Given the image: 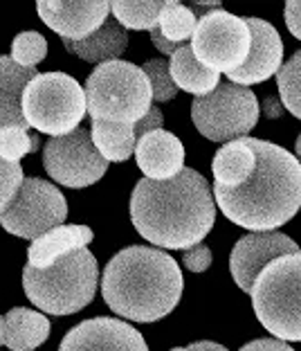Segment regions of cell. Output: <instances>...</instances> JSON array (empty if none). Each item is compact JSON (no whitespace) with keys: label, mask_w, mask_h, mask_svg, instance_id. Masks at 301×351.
<instances>
[{"label":"cell","mask_w":301,"mask_h":351,"mask_svg":"<svg viewBox=\"0 0 301 351\" xmlns=\"http://www.w3.org/2000/svg\"><path fill=\"white\" fill-rule=\"evenodd\" d=\"M131 221L146 241L166 250H189L211 232L216 198L209 182L185 167L171 180L142 178L131 194Z\"/></svg>","instance_id":"cell-1"},{"label":"cell","mask_w":301,"mask_h":351,"mask_svg":"<svg viewBox=\"0 0 301 351\" xmlns=\"http://www.w3.org/2000/svg\"><path fill=\"white\" fill-rule=\"evenodd\" d=\"M257 171L241 187L213 185L225 217L252 232H274L301 210V162L283 147L250 138Z\"/></svg>","instance_id":"cell-2"},{"label":"cell","mask_w":301,"mask_h":351,"mask_svg":"<svg viewBox=\"0 0 301 351\" xmlns=\"http://www.w3.org/2000/svg\"><path fill=\"white\" fill-rule=\"evenodd\" d=\"M182 273L171 254L148 245L117 252L101 275V295L117 315L133 322H157L178 306Z\"/></svg>","instance_id":"cell-3"},{"label":"cell","mask_w":301,"mask_h":351,"mask_svg":"<svg viewBox=\"0 0 301 351\" xmlns=\"http://www.w3.org/2000/svg\"><path fill=\"white\" fill-rule=\"evenodd\" d=\"M97 277V259L88 248H81L61 257L50 268H34L27 263L23 270V289L43 313L73 315L92 302Z\"/></svg>","instance_id":"cell-4"},{"label":"cell","mask_w":301,"mask_h":351,"mask_svg":"<svg viewBox=\"0 0 301 351\" xmlns=\"http://www.w3.org/2000/svg\"><path fill=\"white\" fill-rule=\"evenodd\" d=\"M86 101L92 122L138 124L150 110L153 90L144 70L129 61H106L88 75Z\"/></svg>","instance_id":"cell-5"},{"label":"cell","mask_w":301,"mask_h":351,"mask_svg":"<svg viewBox=\"0 0 301 351\" xmlns=\"http://www.w3.org/2000/svg\"><path fill=\"white\" fill-rule=\"evenodd\" d=\"M250 295L259 322L276 340L301 342V254L274 259Z\"/></svg>","instance_id":"cell-6"},{"label":"cell","mask_w":301,"mask_h":351,"mask_svg":"<svg viewBox=\"0 0 301 351\" xmlns=\"http://www.w3.org/2000/svg\"><path fill=\"white\" fill-rule=\"evenodd\" d=\"M86 113V88L66 73H38L23 93V115L27 126L52 138L77 131Z\"/></svg>","instance_id":"cell-7"},{"label":"cell","mask_w":301,"mask_h":351,"mask_svg":"<svg viewBox=\"0 0 301 351\" xmlns=\"http://www.w3.org/2000/svg\"><path fill=\"white\" fill-rule=\"evenodd\" d=\"M192 119L207 140L227 145L248 138V133L257 126L259 99L250 88L225 82L213 93L194 99Z\"/></svg>","instance_id":"cell-8"},{"label":"cell","mask_w":301,"mask_h":351,"mask_svg":"<svg viewBox=\"0 0 301 351\" xmlns=\"http://www.w3.org/2000/svg\"><path fill=\"white\" fill-rule=\"evenodd\" d=\"M196 59L213 73L232 75L245 66L252 50V29L248 21L225 10L211 12L198 21L192 38Z\"/></svg>","instance_id":"cell-9"},{"label":"cell","mask_w":301,"mask_h":351,"mask_svg":"<svg viewBox=\"0 0 301 351\" xmlns=\"http://www.w3.org/2000/svg\"><path fill=\"white\" fill-rule=\"evenodd\" d=\"M68 217V203L61 189L41 178H25L18 194L0 217V226L21 239H41L61 228Z\"/></svg>","instance_id":"cell-10"},{"label":"cell","mask_w":301,"mask_h":351,"mask_svg":"<svg viewBox=\"0 0 301 351\" xmlns=\"http://www.w3.org/2000/svg\"><path fill=\"white\" fill-rule=\"evenodd\" d=\"M43 165L50 178L66 187H88L108 169V160L97 151L90 131L86 129L52 138L43 149Z\"/></svg>","instance_id":"cell-11"},{"label":"cell","mask_w":301,"mask_h":351,"mask_svg":"<svg viewBox=\"0 0 301 351\" xmlns=\"http://www.w3.org/2000/svg\"><path fill=\"white\" fill-rule=\"evenodd\" d=\"M288 254H301L299 245L290 237L281 232H252L236 241L229 257V270L236 286L245 293H252L257 277L274 259L288 257Z\"/></svg>","instance_id":"cell-12"},{"label":"cell","mask_w":301,"mask_h":351,"mask_svg":"<svg viewBox=\"0 0 301 351\" xmlns=\"http://www.w3.org/2000/svg\"><path fill=\"white\" fill-rule=\"evenodd\" d=\"M59 351H148V347L142 333L129 322L92 317L70 329Z\"/></svg>","instance_id":"cell-13"},{"label":"cell","mask_w":301,"mask_h":351,"mask_svg":"<svg viewBox=\"0 0 301 351\" xmlns=\"http://www.w3.org/2000/svg\"><path fill=\"white\" fill-rule=\"evenodd\" d=\"M36 10L45 25L61 34L63 41H83L108 21L110 3H104V0H88V3L41 0Z\"/></svg>","instance_id":"cell-14"},{"label":"cell","mask_w":301,"mask_h":351,"mask_svg":"<svg viewBox=\"0 0 301 351\" xmlns=\"http://www.w3.org/2000/svg\"><path fill=\"white\" fill-rule=\"evenodd\" d=\"M252 29V50L250 57L245 61V66L239 68L236 73L227 75L232 79V84L236 86H252L267 82L272 75H279V70L283 68V41L279 36V32L274 29L267 21L261 19H245Z\"/></svg>","instance_id":"cell-15"},{"label":"cell","mask_w":301,"mask_h":351,"mask_svg":"<svg viewBox=\"0 0 301 351\" xmlns=\"http://www.w3.org/2000/svg\"><path fill=\"white\" fill-rule=\"evenodd\" d=\"M138 167L148 180H171L185 169V147L169 131H155L138 140Z\"/></svg>","instance_id":"cell-16"},{"label":"cell","mask_w":301,"mask_h":351,"mask_svg":"<svg viewBox=\"0 0 301 351\" xmlns=\"http://www.w3.org/2000/svg\"><path fill=\"white\" fill-rule=\"evenodd\" d=\"M50 338V320L41 311L16 306L0 315V345L12 351H34Z\"/></svg>","instance_id":"cell-17"},{"label":"cell","mask_w":301,"mask_h":351,"mask_svg":"<svg viewBox=\"0 0 301 351\" xmlns=\"http://www.w3.org/2000/svg\"><path fill=\"white\" fill-rule=\"evenodd\" d=\"M38 73L12 57H0V131L10 126H27L23 115V93Z\"/></svg>","instance_id":"cell-18"},{"label":"cell","mask_w":301,"mask_h":351,"mask_svg":"<svg viewBox=\"0 0 301 351\" xmlns=\"http://www.w3.org/2000/svg\"><path fill=\"white\" fill-rule=\"evenodd\" d=\"M92 241V230L88 226H61L41 239L31 241L27 250V263L34 268H50L66 254L81 250Z\"/></svg>","instance_id":"cell-19"},{"label":"cell","mask_w":301,"mask_h":351,"mask_svg":"<svg viewBox=\"0 0 301 351\" xmlns=\"http://www.w3.org/2000/svg\"><path fill=\"white\" fill-rule=\"evenodd\" d=\"M211 171L216 185L232 189L245 185L257 171V154L250 145V138L227 142L225 147H220L213 156Z\"/></svg>","instance_id":"cell-20"},{"label":"cell","mask_w":301,"mask_h":351,"mask_svg":"<svg viewBox=\"0 0 301 351\" xmlns=\"http://www.w3.org/2000/svg\"><path fill=\"white\" fill-rule=\"evenodd\" d=\"M63 45L68 52L99 66V63L117 61V57H122L129 45V34L115 19H108L92 36L83 38V41H63Z\"/></svg>","instance_id":"cell-21"},{"label":"cell","mask_w":301,"mask_h":351,"mask_svg":"<svg viewBox=\"0 0 301 351\" xmlns=\"http://www.w3.org/2000/svg\"><path fill=\"white\" fill-rule=\"evenodd\" d=\"M169 68H171V77H173V82H176V86L196 95V97H205V95L213 93L220 86L218 73H213L207 66H202V63L196 59V54L189 43H185L173 54L169 61Z\"/></svg>","instance_id":"cell-22"},{"label":"cell","mask_w":301,"mask_h":351,"mask_svg":"<svg viewBox=\"0 0 301 351\" xmlns=\"http://www.w3.org/2000/svg\"><path fill=\"white\" fill-rule=\"evenodd\" d=\"M90 135L94 147L108 162H124L133 156L138 147L135 124H113V122H92Z\"/></svg>","instance_id":"cell-23"},{"label":"cell","mask_w":301,"mask_h":351,"mask_svg":"<svg viewBox=\"0 0 301 351\" xmlns=\"http://www.w3.org/2000/svg\"><path fill=\"white\" fill-rule=\"evenodd\" d=\"M164 3H110V14L124 29H155Z\"/></svg>","instance_id":"cell-24"},{"label":"cell","mask_w":301,"mask_h":351,"mask_svg":"<svg viewBox=\"0 0 301 351\" xmlns=\"http://www.w3.org/2000/svg\"><path fill=\"white\" fill-rule=\"evenodd\" d=\"M157 27H160L164 38H169L171 43L185 45L189 38H194V32L198 27V19H196V14L189 10V5L164 3L160 25Z\"/></svg>","instance_id":"cell-25"},{"label":"cell","mask_w":301,"mask_h":351,"mask_svg":"<svg viewBox=\"0 0 301 351\" xmlns=\"http://www.w3.org/2000/svg\"><path fill=\"white\" fill-rule=\"evenodd\" d=\"M276 86H279L283 106L301 119V50L292 54L288 63H283L276 75Z\"/></svg>","instance_id":"cell-26"},{"label":"cell","mask_w":301,"mask_h":351,"mask_svg":"<svg viewBox=\"0 0 301 351\" xmlns=\"http://www.w3.org/2000/svg\"><path fill=\"white\" fill-rule=\"evenodd\" d=\"M38 147V138L27 133V126H10L0 131V158L7 162H18L23 156Z\"/></svg>","instance_id":"cell-27"},{"label":"cell","mask_w":301,"mask_h":351,"mask_svg":"<svg viewBox=\"0 0 301 351\" xmlns=\"http://www.w3.org/2000/svg\"><path fill=\"white\" fill-rule=\"evenodd\" d=\"M47 54V41L38 32H21L12 43V59L25 68H34Z\"/></svg>","instance_id":"cell-28"},{"label":"cell","mask_w":301,"mask_h":351,"mask_svg":"<svg viewBox=\"0 0 301 351\" xmlns=\"http://www.w3.org/2000/svg\"><path fill=\"white\" fill-rule=\"evenodd\" d=\"M142 70H144V75L148 77L155 101H169L178 95L180 88L176 86V82H173V77H171L169 61H164V59L146 61L144 66H142Z\"/></svg>","instance_id":"cell-29"},{"label":"cell","mask_w":301,"mask_h":351,"mask_svg":"<svg viewBox=\"0 0 301 351\" xmlns=\"http://www.w3.org/2000/svg\"><path fill=\"white\" fill-rule=\"evenodd\" d=\"M23 180L25 178H23L21 165L18 162H7L0 158V217H3L5 210L16 198V194H18Z\"/></svg>","instance_id":"cell-30"},{"label":"cell","mask_w":301,"mask_h":351,"mask_svg":"<svg viewBox=\"0 0 301 351\" xmlns=\"http://www.w3.org/2000/svg\"><path fill=\"white\" fill-rule=\"evenodd\" d=\"M182 261H185V266L192 270V273H205V270L211 266V250L205 243H198L194 248L185 250Z\"/></svg>","instance_id":"cell-31"},{"label":"cell","mask_w":301,"mask_h":351,"mask_svg":"<svg viewBox=\"0 0 301 351\" xmlns=\"http://www.w3.org/2000/svg\"><path fill=\"white\" fill-rule=\"evenodd\" d=\"M162 124H164L162 110L157 108V106H150L148 113L135 124V135H138V140H140V138H144V135H148V133L162 131Z\"/></svg>","instance_id":"cell-32"},{"label":"cell","mask_w":301,"mask_h":351,"mask_svg":"<svg viewBox=\"0 0 301 351\" xmlns=\"http://www.w3.org/2000/svg\"><path fill=\"white\" fill-rule=\"evenodd\" d=\"M286 25L290 29V34L301 41V0H290L286 3Z\"/></svg>","instance_id":"cell-33"},{"label":"cell","mask_w":301,"mask_h":351,"mask_svg":"<svg viewBox=\"0 0 301 351\" xmlns=\"http://www.w3.org/2000/svg\"><path fill=\"white\" fill-rule=\"evenodd\" d=\"M241 351H295L290 345H286L283 340L276 338H261V340H252L245 347H241Z\"/></svg>","instance_id":"cell-34"},{"label":"cell","mask_w":301,"mask_h":351,"mask_svg":"<svg viewBox=\"0 0 301 351\" xmlns=\"http://www.w3.org/2000/svg\"><path fill=\"white\" fill-rule=\"evenodd\" d=\"M150 41H153V45L160 50L162 54H169V57H173L182 45H178V43H171L169 38H164V34L160 32V27H155V29H150Z\"/></svg>","instance_id":"cell-35"},{"label":"cell","mask_w":301,"mask_h":351,"mask_svg":"<svg viewBox=\"0 0 301 351\" xmlns=\"http://www.w3.org/2000/svg\"><path fill=\"white\" fill-rule=\"evenodd\" d=\"M171 351H229L227 347L218 345V342H211V340H200V342H192L187 347H176Z\"/></svg>","instance_id":"cell-36"},{"label":"cell","mask_w":301,"mask_h":351,"mask_svg":"<svg viewBox=\"0 0 301 351\" xmlns=\"http://www.w3.org/2000/svg\"><path fill=\"white\" fill-rule=\"evenodd\" d=\"M189 10H192L196 14V19L200 21V19H205V16H209L211 12L223 10V7H220V3L213 0V3H192V5H189Z\"/></svg>","instance_id":"cell-37"},{"label":"cell","mask_w":301,"mask_h":351,"mask_svg":"<svg viewBox=\"0 0 301 351\" xmlns=\"http://www.w3.org/2000/svg\"><path fill=\"white\" fill-rule=\"evenodd\" d=\"M295 149H297V156H299V162H301V133H299V138L295 142Z\"/></svg>","instance_id":"cell-38"}]
</instances>
